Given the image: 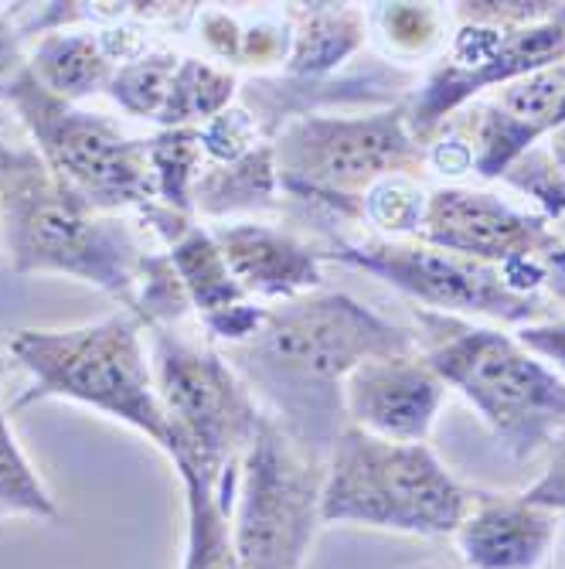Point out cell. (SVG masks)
Returning <instances> with one entry per match:
<instances>
[{"instance_id": "cell-1", "label": "cell", "mask_w": 565, "mask_h": 569, "mask_svg": "<svg viewBox=\"0 0 565 569\" xmlns=\"http://www.w3.org/2000/svg\"><path fill=\"white\" fill-rule=\"evenodd\" d=\"M420 351L416 331L392 325L341 290H314L266 307L263 325L225 361L303 450L327 460L347 427L344 382L372 358Z\"/></svg>"}, {"instance_id": "cell-2", "label": "cell", "mask_w": 565, "mask_h": 569, "mask_svg": "<svg viewBox=\"0 0 565 569\" xmlns=\"http://www.w3.org/2000/svg\"><path fill=\"white\" fill-rule=\"evenodd\" d=\"M0 242L11 270L82 280L133 315L150 260L161 252L137 219L92 212L44 168L31 140L0 147Z\"/></svg>"}, {"instance_id": "cell-3", "label": "cell", "mask_w": 565, "mask_h": 569, "mask_svg": "<svg viewBox=\"0 0 565 569\" xmlns=\"http://www.w3.org/2000/svg\"><path fill=\"white\" fill-rule=\"evenodd\" d=\"M405 102L365 113L300 117L270 140L280 198L300 209V232L317 219V242L351 236L362 226L365 194L379 181L416 178L426 168V147L408 133Z\"/></svg>"}, {"instance_id": "cell-4", "label": "cell", "mask_w": 565, "mask_h": 569, "mask_svg": "<svg viewBox=\"0 0 565 569\" xmlns=\"http://www.w3.org/2000/svg\"><path fill=\"white\" fill-rule=\"evenodd\" d=\"M413 331L433 372L481 412L515 460H532L565 430V379L515 335L423 307Z\"/></svg>"}, {"instance_id": "cell-5", "label": "cell", "mask_w": 565, "mask_h": 569, "mask_svg": "<svg viewBox=\"0 0 565 569\" xmlns=\"http://www.w3.org/2000/svg\"><path fill=\"white\" fill-rule=\"evenodd\" d=\"M456 21L440 59L405 102L408 133L426 147L474 99L522 76L565 62V4L552 0H471L450 4Z\"/></svg>"}, {"instance_id": "cell-6", "label": "cell", "mask_w": 565, "mask_h": 569, "mask_svg": "<svg viewBox=\"0 0 565 569\" xmlns=\"http://www.w3.org/2000/svg\"><path fill=\"white\" fill-rule=\"evenodd\" d=\"M8 348L31 376V389L18 396L14 409L38 399H72L140 430L174 457L178 433L153 382L143 328L127 310L65 331L28 328Z\"/></svg>"}, {"instance_id": "cell-7", "label": "cell", "mask_w": 565, "mask_h": 569, "mask_svg": "<svg viewBox=\"0 0 565 569\" xmlns=\"http://www.w3.org/2000/svg\"><path fill=\"white\" fill-rule=\"evenodd\" d=\"M471 508L460 485L426 443H395L344 427L327 453L321 495L324 522H354L405 536H453Z\"/></svg>"}, {"instance_id": "cell-8", "label": "cell", "mask_w": 565, "mask_h": 569, "mask_svg": "<svg viewBox=\"0 0 565 569\" xmlns=\"http://www.w3.org/2000/svg\"><path fill=\"white\" fill-rule=\"evenodd\" d=\"M150 369L178 433L171 463H188L232 511L239 463L263 423V406L225 361L178 328H153Z\"/></svg>"}, {"instance_id": "cell-9", "label": "cell", "mask_w": 565, "mask_h": 569, "mask_svg": "<svg viewBox=\"0 0 565 569\" xmlns=\"http://www.w3.org/2000/svg\"><path fill=\"white\" fill-rule=\"evenodd\" d=\"M4 102L44 168L92 212L137 216L158 201L147 137H130L107 113H92L51 96L31 69L11 82Z\"/></svg>"}, {"instance_id": "cell-10", "label": "cell", "mask_w": 565, "mask_h": 569, "mask_svg": "<svg viewBox=\"0 0 565 569\" xmlns=\"http://www.w3.org/2000/svg\"><path fill=\"white\" fill-rule=\"evenodd\" d=\"M327 460L303 450L263 412L235 485L232 542L242 569H303L317 529L324 526Z\"/></svg>"}, {"instance_id": "cell-11", "label": "cell", "mask_w": 565, "mask_h": 569, "mask_svg": "<svg viewBox=\"0 0 565 569\" xmlns=\"http://www.w3.org/2000/svg\"><path fill=\"white\" fill-rule=\"evenodd\" d=\"M327 260L351 270L372 273L392 290L416 300L423 310L450 318H484L507 328L548 321L552 300L511 290L504 273L491 263L467 260L420 239H382V236H331L321 242Z\"/></svg>"}, {"instance_id": "cell-12", "label": "cell", "mask_w": 565, "mask_h": 569, "mask_svg": "<svg viewBox=\"0 0 565 569\" xmlns=\"http://www.w3.org/2000/svg\"><path fill=\"white\" fill-rule=\"evenodd\" d=\"M420 72L382 62H354L331 79H293L286 72L249 76L239 86V102L252 113L263 140H273L286 123L317 113L389 110L413 96Z\"/></svg>"}, {"instance_id": "cell-13", "label": "cell", "mask_w": 565, "mask_h": 569, "mask_svg": "<svg viewBox=\"0 0 565 569\" xmlns=\"http://www.w3.org/2000/svg\"><path fill=\"white\" fill-rule=\"evenodd\" d=\"M565 96V62L507 82L446 120L464 133L474 150V174L501 181L528 150L555 130L558 102Z\"/></svg>"}, {"instance_id": "cell-14", "label": "cell", "mask_w": 565, "mask_h": 569, "mask_svg": "<svg viewBox=\"0 0 565 569\" xmlns=\"http://www.w3.org/2000/svg\"><path fill=\"white\" fill-rule=\"evenodd\" d=\"M446 399V382L430 361L385 355L362 361L344 382V417L351 427L395 443H426Z\"/></svg>"}, {"instance_id": "cell-15", "label": "cell", "mask_w": 565, "mask_h": 569, "mask_svg": "<svg viewBox=\"0 0 565 569\" xmlns=\"http://www.w3.org/2000/svg\"><path fill=\"white\" fill-rule=\"evenodd\" d=\"M232 277L260 303H280L324 290L327 252L300 229L270 226L260 219L212 222L209 226Z\"/></svg>"}, {"instance_id": "cell-16", "label": "cell", "mask_w": 565, "mask_h": 569, "mask_svg": "<svg viewBox=\"0 0 565 569\" xmlns=\"http://www.w3.org/2000/svg\"><path fill=\"white\" fill-rule=\"evenodd\" d=\"M558 511L525 495L471 491V508L453 532L467 569H538L555 542Z\"/></svg>"}, {"instance_id": "cell-17", "label": "cell", "mask_w": 565, "mask_h": 569, "mask_svg": "<svg viewBox=\"0 0 565 569\" xmlns=\"http://www.w3.org/2000/svg\"><path fill=\"white\" fill-rule=\"evenodd\" d=\"M164 252L171 256L191 310H198V321L209 331V338L232 348L255 335V328L266 318V303L252 300L239 287L209 226L191 222Z\"/></svg>"}, {"instance_id": "cell-18", "label": "cell", "mask_w": 565, "mask_h": 569, "mask_svg": "<svg viewBox=\"0 0 565 569\" xmlns=\"http://www.w3.org/2000/svg\"><path fill=\"white\" fill-rule=\"evenodd\" d=\"M198 38L209 59L225 69H249L255 76H270V69H283L293 44L290 8H219L209 4L194 14Z\"/></svg>"}, {"instance_id": "cell-19", "label": "cell", "mask_w": 565, "mask_h": 569, "mask_svg": "<svg viewBox=\"0 0 565 569\" xmlns=\"http://www.w3.org/2000/svg\"><path fill=\"white\" fill-rule=\"evenodd\" d=\"M293 44L283 66L293 79H331L369 48V11L357 4H286Z\"/></svg>"}, {"instance_id": "cell-20", "label": "cell", "mask_w": 565, "mask_h": 569, "mask_svg": "<svg viewBox=\"0 0 565 569\" xmlns=\"http://www.w3.org/2000/svg\"><path fill=\"white\" fill-rule=\"evenodd\" d=\"M283 209L273 143H260L232 164H204L194 184V216L204 222H239Z\"/></svg>"}, {"instance_id": "cell-21", "label": "cell", "mask_w": 565, "mask_h": 569, "mask_svg": "<svg viewBox=\"0 0 565 569\" xmlns=\"http://www.w3.org/2000/svg\"><path fill=\"white\" fill-rule=\"evenodd\" d=\"M28 69L51 96L79 107L82 99L107 92L117 62L107 56L92 28H62L34 38L28 48Z\"/></svg>"}, {"instance_id": "cell-22", "label": "cell", "mask_w": 565, "mask_h": 569, "mask_svg": "<svg viewBox=\"0 0 565 569\" xmlns=\"http://www.w3.org/2000/svg\"><path fill=\"white\" fill-rule=\"evenodd\" d=\"M453 34V14L443 4H372L369 44L379 59L416 72L420 62H436Z\"/></svg>"}, {"instance_id": "cell-23", "label": "cell", "mask_w": 565, "mask_h": 569, "mask_svg": "<svg viewBox=\"0 0 565 569\" xmlns=\"http://www.w3.org/2000/svg\"><path fill=\"white\" fill-rule=\"evenodd\" d=\"M239 86H242L239 72L201 56H181L158 127L161 130L204 127L239 99Z\"/></svg>"}, {"instance_id": "cell-24", "label": "cell", "mask_w": 565, "mask_h": 569, "mask_svg": "<svg viewBox=\"0 0 565 569\" xmlns=\"http://www.w3.org/2000/svg\"><path fill=\"white\" fill-rule=\"evenodd\" d=\"M174 468L181 475L184 498H188L184 569H242L232 542V511L204 485V478L194 468H188V463H174Z\"/></svg>"}, {"instance_id": "cell-25", "label": "cell", "mask_w": 565, "mask_h": 569, "mask_svg": "<svg viewBox=\"0 0 565 569\" xmlns=\"http://www.w3.org/2000/svg\"><path fill=\"white\" fill-rule=\"evenodd\" d=\"M147 153L158 184V201L174 212L194 216V184L204 171V150L198 127H174L147 137Z\"/></svg>"}, {"instance_id": "cell-26", "label": "cell", "mask_w": 565, "mask_h": 569, "mask_svg": "<svg viewBox=\"0 0 565 569\" xmlns=\"http://www.w3.org/2000/svg\"><path fill=\"white\" fill-rule=\"evenodd\" d=\"M178 62H181V51L150 48L147 56L117 66L107 86V96L127 117L158 123L168 102V92H171V82H174V72H178Z\"/></svg>"}, {"instance_id": "cell-27", "label": "cell", "mask_w": 565, "mask_h": 569, "mask_svg": "<svg viewBox=\"0 0 565 569\" xmlns=\"http://www.w3.org/2000/svg\"><path fill=\"white\" fill-rule=\"evenodd\" d=\"M18 515H28V519H48V522L62 519L59 505L51 501V495L38 481V471L24 457L18 437L8 423V412L0 409V522L18 519Z\"/></svg>"}, {"instance_id": "cell-28", "label": "cell", "mask_w": 565, "mask_h": 569, "mask_svg": "<svg viewBox=\"0 0 565 569\" xmlns=\"http://www.w3.org/2000/svg\"><path fill=\"white\" fill-rule=\"evenodd\" d=\"M430 191L408 174H395L379 181L362 204V226H369V236L382 239H420L423 219H426Z\"/></svg>"}, {"instance_id": "cell-29", "label": "cell", "mask_w": 565, "mask_h": 569, "mask_svg": "<svg viewBox=\"0 0 565 569\" xmlns=\"http://www.w3.org/2000/svg\"><path fill=\"white\" fill-rule=\"evenodd\" d=\"M501 181H507L515 191L532 198L538 204V212L565 236V178L552 168L542 143L535 150H528Z\"/></svg>"}, {"instance_id": "cell-30", "label": "cell", "mask_w": 565, "mask_h": 569, "mask_svg": "<svg viewBox=\"0 0 565 569\" xmlns=\"http://www.w3.org/2000/svg\"><path fill=\"white\" fill-rule=\"evenodd\" d=\"M201 137V150H204V161L209 164H232L239 158H245L249 150H255L263 140L260 127H255L252 113L235 99L225 113H219L215 120H209L204 127H198Z\"/></svg>"}, {"instance_id": "cell-31", "label": "cell", "mask_w": 565, "mask_h": 569, "mask_svg": "<svg viewBox=\"0 0 565 569\" xmlns=\"http://www.w3.org/2000/svg\"><path fill=\"white\" fill-rule=\"evenodd\" d=\"M28 69V38L14 21L11 4H0V102L11 82Z\"/></svg>"}, {"instance_id": "cell-32", "label": "cell", "mask_w": 565, "mask_h": 569, "mask_svg": "<svg viewBox=\"0 0 565 569\" xmlns=\"http://www.w3.org/2000/svg\"><path fill=\"white\" fill-rule=\"evenodd\" d=\"M525 498H528L532 505H542V508H552V511L565 515V430L552 440L545 471H542V478L525 491Z\"/></svg>"}, {"instance_id": "cell-33", "label": "cell", "mask_w": 565, "mask_h": 569, "mask_svg": "<svg viewBox=\"0 0 565 569\" xmlns=\"http://www.w3.org/2000/svg\"><path fill=\"white\" fill-rule=\"evenodd\" d=\"M545 147V153H548V161H552V168L565 178V96H562V102H558V117H555V130L548 133V140L542 143Z\"/></svg>"}, {"instance_id": "cell-34", "label": "cell", "mask_w": 565, "mask_h": 569, "mask_svg": "<svg viewBox=\"0 0 565 569\" xmlns=\"http://www.w3.org/2000/svg\"><path fill=\"white\" fill-rule=\"evenodd\" d=\"M24 130L18 123V117L8 110V102H0V147H11V143H24Z\"/></svg>"}]
</instances>
